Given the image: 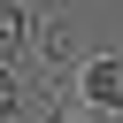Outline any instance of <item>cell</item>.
<instances>
[{"mask_svg": "<svg viewBox=\"0 0 123 123\" xmlns=\"http://www.w3.org/2000/svg\"><path fill=\"white\" fill-rule=\"evenodd\" d=\"M8 69H15V62H0V123H15V108H23V85H15Z\"/></svg>", "mask_w": 123, "mask_h": 123, "instance_id": "cell-3", "label": "cell"}, {"mask_svg": "<svg viewBox=\"0 0 123 123\" xmlns=\"http://www.w3.org/2000/svg\"><path fill=\"white\" fill-rule=\"evenodd\" d=\"M54 123H108V115H100V108H92V115H54Z\"/></svg>", "mask_w": 123, "mask_h": 123, "instance_id": "cell-4", "label": "cell"}, {"mask_svg": "<svg viewBox=\"0 0 123 123\" xmlns=\"http://www.w3.org/2000/svg\"><path fill=\"white\" fill-rule=\"evenodd\" d=\"M23 46H31V15H23L15 0H0V62H15Z\"/></svg>", "mask_w": 123, "mask_h": 123, "instance_id": "cell-2", "label": "cell"}, {"mask_svg": "<svg viewBox=\"0 0 123 123\" xmlns=\"http://www.w3.org/2000/svg\"><path fill=\"white\" fill-rule=\"evenodd\" d=\"M85 100L100 108V115H123V62H85Z\"/></svg>", "mask_w": 123, "mask_h": 123, "instance_id": "cell-1", "label": "cell"}]
</instances>
